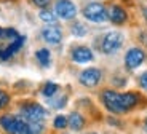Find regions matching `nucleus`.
I'll return each mask as SVG.
<instances>
[{"label":"nucleus","mask_w":147,"mask_h":134,"mask_svg":"<svg viewBox=\"0 0 147 134\" xmlns=\"http://www.w3.org/2000/svg\"><path fill=\"white\" fill-rule=\"evenodd\" d=\"M102 102L110 112L114 113H123L126 110L133 109L138 104V94L134 93H115V91H104L102 93Z\"/></svg>","instance_id":"f257e3e1"},{"label":"nucleus","mask_w":147,"mask_h":134,"mask_svg":"<svg viewBox=\"0 0 147 134\" xmlns=\"http://www.w3.org/2000/svg\"><path fill=\"white\" fill-rule=\"evenodd\" d=\"M24 43V37H19L15 29L0 27V59H8L13 56Z\"/></svg>","instance_id":"f03ea898"},{"label":"nucleus","mask_w":147,"mask_h":134,"mask_svg":"<svg viewBox=\"0 0 147 134\" xmlns=\"http://www.w3.org/2000/svg\"><path fill=\"white\" fill-rule=\"evenodd\" d=\"M0 125L3 129L10 134H30V125L24 118L13 115H3L0 116Z\"/></svg>","instance_id":"7ed1b4c3"},{"label":"nucleus","mask_w":147,"mask_h":134,"mask_svg":"<svg viewBox=\"0 0 147 134\" xmlns=\"http://www.w3.org/2000/svg\"><path fill=\"white\" fill-rule=\"evenodd\" d=\"M21 113L27 121H42L47 116V110L40 104H35V102H29V104L22 105Z\"/></svg>","instance_id":"20e7f679"},{"label":"nucleus","mask_w":147,"mask_h":134,"mask_svg":"<svg viewBox=\"0 0 147 134\" xmlns=\"http://www.w3.org/2000/svg\"><path fill=\"white\" fill-rule=\"evenodd\" d=\"M83 16L91 22H104L107 19V11L101 3H90L83 8Z\"/></svg>","instance_id":"39448f33"},{"label":"nucleus","mask_w":147,"mask_h":134,"mask_svg":"<svg viewBox=\"0 0 147 134\" xmlns=\"http://www.w3.org/2000/svg\"><path fill=\"white\" fill-rule=\"evenodd\" d=\"M121 43H123L121 34L109 32L106 37H104L102 45H101V50H102V53H106V55H112V53H115V51L121 46Z\"/></svg>","instance_id":"423d86ee"},{"label":"nucleus","mask_w":147,"mask_h":134,"mask_svg":"<svg viewBox=\"0 0 147 134\" xmlns=\"http://www.w3.org/2000/svg\"><path fill=\"white\" fill-rule=\"evenodd\" d=\"M56 15L63 19H72L77 15V8L70 0H59L56 3Z\"/></svg>","instance_id":"0eeeda50"},{"label":"nucleus","mask_w":147,"mask_h":134,"mask_svg":"<svg viewBox=\"0 0 147 134\" xmlns=\"http://www.w3.org/2000/svg\"><path fill=\"white\" fill-rule=\"evenodd\" d=\"M144 59H146V55H144L142 50H139V48H131L125 56V64L128 69H136L138 65L142 64Z\"/></svg>","instance_id":"6e6552de"},{"label":"nucleus","mask_w":147,"mask_h":134,"mask_svg":"<svg viewBox=\"0 0 147 134\" xmlns=\"http://www.w3.org/2000/svg\"><path fill=\"white\" fill-rule=\"evenodd\" d=\"M99 80H101V70L94 69V67L86 69L80 73V81L85 86H96V85L99 83Z\"/></svg>","instance_id":"1a4fd4ad"},{"label":"nucleus","mask_w":147,"mask_h":134,"mask_svg":"<svg viewBox=\"0 0 147 134\" xmlns=\"http://www.w3.org/2000/svg\"><path fill=\"white\" fill-rule=\"evenodd\" d=\"M42 35H43V38L47 40L48 43H51V45H58L59 42H61V38H63L61 30H59L58 27H55V26H53V27H45Z\"/></svg>","instance_id":"9d476101"},{"label":"nucleus","mask_w":147,"mask_h":134,"mask_svg":"<svg viewBox=\"0 0 147 134\" xmlns=\"http://www.w3.org/2000/svg\"><path fill=\"white\" fill-rule=\"evenodd\" d=\"M72 59L75 62H90L93 59V53L86 46H77L72 53Z\"/></svg>","instance_id":"9b49d317"},{"label":"nucleus","mask_w":147,"mask_h":134,"mask_svg":"<svg viewBox=\"0 0 147 134\" xmlns=\"http://www.w3.org/2000/svg\"><path fill=\"white\" fill-rule=\"evenodd\" d=\"M110 21L114 22V24H123L126 21V11L123 10L121 7H114L112 11H110L109 15Z\"/></svg>","instance_id":"f8f14e48"},{"label":"nucleus","mask_w":147,"mask_h":134,"mask_svg":"<svg viewBox=\"0 0 147 134\" xmlns=\"http://www.w3.org/2000/svg\"><path fill=\"white\" fill-rule=\"evenodd\" d=\"M67 125H69L74 131H78V129L83 128V118H82V115H78V113H72V115L69 116V120H67Z\"/></svg>","instance_id":"ddd939ff"},{"label":"nucleus","mask_w":147,"mask_h":134,"mask_svg":"<svg viewBox=\"0 0 147 134\" xmlns=\"http://www.w3.org/2000/svg\"><path fill=\"white\" fill-rule=\"evenodd\" d=\"M37 59H38V62H40L42 65L47 67V65L50 64V59H51V58H50V51L45 50V48H43V50H38V51H37Z\"/></svg>","instance_id":"4468645a"},{"label":"nucleus","mask_w":147,"mask_h":134,"mask_svg":"<svg viewBox=\"0 0 147 134\" xmlns=\"http://www.w3.org/2000/svg\"><path fill=\"white\" fill-rule=\"evenodd\" d=\"M59 90V86L56 83H47L43 88H42V93H43V96H53V94H56V91Z\"/></svg>","instance_id":"2eb2a0df"},{"label":"nucleus","mask_w":147,"mask_h":134,"mask_svg":"<svg viewBox=\"0 0 147 134\" xmlns=\"http://www.w3.org/2000/svg\"><path fill=\"white\" fill-rule=\"evenodd\" d=\"M40 19L47 22H55L56 21V15H53L50 10H42L40 11Z\"/></svg>","instance_id":"dca6fc26"},{"label":"nucleus","mask_w":147,"mask_h":134,"mask_svg":"<svg viewBox=\"0 0 147 134\" xmlns=\"http://www.w3.org/2000/svg\"><path fill=\"white\" fill-rule=\"evenodd\" d=\"M67 126V118L64 115H58L55 118V128L56 129H64Z\"/></svg>","instance_id":"f3484780"},{"label":"nucleus","mask_w":147,"mask_h":134,"mask_svg":"<svg viewBox=\"0 0 147 134\" xmlns=\"http://www.w3.org/2000/svg\"><path fill=\"white\" fill-rule=\"evenodd\" d=\"M8 102H10V96L5 93V91L0 90V109H3V107H7Z\"/></svg>","instance_id":"a211bd4d"},{"label":"nucleus","mask_w":147,"mask_h":134,"mask_svg":"<svg viewBox=\"0 0 147 134\" xmlns=\"http://www.w3.org/2000/svg\"><path fill=\"white\" fill-rule=\"evenodd\" d=\"M72 30H74V34H75V35H85V34H86V29H85L82 24H75Z\"/></svg>","instance_id":"6ab92c4d"},{"label":"nucleus","mask_w":147,"mask_h":134,"mask_svg":"<svg viewBox=\"0 0 147 134\" xmlns=\"http://www.w3.org/2000/svg\"><path fill=\"white\" fill-rule=\"evenodd\" d=\"M32 2L37 5V7H42V8L47 7V5L50 3V0H32Z\"/></svg>","instance_id":"aec40b11"},{"label":"nucleus","mask_w":147,"mask_h":134,"mask_svg":"<svg viewBox=\"0 0 147 134\" xmlns=\"http://www.w3.org/2000/svg\"><path fill=\"white\" fill-rule=\"evenodd\" d=\"M141 86H142L144 90H147V72L141 75Z\"/></svg>","instance_id":"412c9836"},{"label":"nucleus","mask_w":147,"mask_h":134,"mask_svg":"<svg viewBox=\"0 0 147 134\" xmlns=\"http://www.w3.org/2000/svg\"><path fill=\"white\" fill-rule=\"evenodd\" d=\"M146 129H147V121H146Z\"/></svg>","instance_id":"4be33fe9"}]
</instances>
